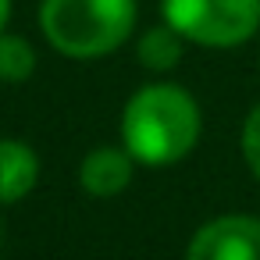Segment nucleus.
<instances>
[{"mask_svg": "<svg viewBox=\"0 0 260 260\" xmlns=\"http://www.w3.org/2000/svg\"><path fill=\"white\" fill-rule=\"evenodd\" d=\"M121 143L146 168H168L189 157L200 143V107L189 89L175 82L136 89L121 111Z\"/></svg>", "mask_w": 260, "mask_h": 260, "instance_id": "1", "label": "nucleus"}, {"mask_svg": "<svg viewBox=\"0 0 260 260\" xmlns=\"http://www.w3.org/2000/svg\"><path fill=\"white\" fill-rule=\"evenodd\" d=\"M136 0H43L40 29L47 43L75 61H93L118 50L136 32Z\"/></svg>", "mask_w": 260, "mask_h": 260, "instance_id": "2", "label": "nucleus"}, {"mask_svg": "<svg viewBox=\"0 0 260 260\" xmlns=\"http://www.w3.org/2000/svg\"><path fill=\"white\" fill-rule=\"evenodd\" d=\"M160 18L196 47L232 50L256 36L260 0H160Z\"/></svg>", "mask_w": 260, "mask_h": 260, "instance_id": "3", "label": "nucleus"}, {"mask_svg": "<svg viewBox=\"0 0 260 260\" xmlns=\"http://www.w3.org/2000/svg\"><path fill=\"white\" fill-rule=\"evenodd\" d=\"M185 260H260V217L224 214L207 221L189 239Z\"/></svg>", "mask_w": 260, "mask_h": 260, "instance_id": "4", "label": "nucleus"}, {"mask_svg": "<svg viewBox=\"0 0 260 260\" xmlns=\"http://www.w3.org/2000/svg\"><path fill=\"white\" fill-rule=\"evenodd\" d=\"M132 168H136V160L128 150L96 146L93 153H86V160L79 168V182L93 196H118L132 182Z\"/></svg>", "mask_w": 260, "mask_h": 260, "instance_id": "5", "label": "nucleus"}, {"mask_svg": "<svg viewBox=\"0 0 260 260\" xmlns=\"http://www.w3.org/2000/svg\"><path fill=\"white\" fill-rule=\"evenodd\" d=\"M40 182V157L29 143L0 139V203L25 200Z\"/></svg>", "mask_w": 260, "mask_h": 260, "instance_id": "6", "label": "nucleus"}, {"mask_svg": "<svg viewBox=\"0 0 260 260\" xmlns=\"http://www.w3.org/2000/svg\"><path fill=\"white\" fill-rule=\"evenodd\" d=\"M182 50H185V40L168 22L146 29L139 36V43H136V57H139V64L146 72H171L182 61Z\"/></svg>", "mask_w": 260, "mask_h": 260, "instance_id": "7", "label": "nucleus"}, {"mask_svg": "<svg viewBox=\"0 0 260 260\" xmlns=\"http://www.w3.org/2000/svg\"><path fill=\"white\" fill-rule=\"evenodd\" d=\"M36 72V50L29 40L0 32V82H25Z\"/></svg>", "mask_w": 260, "mask_h": 260, "instance_id": "8", "label": "nucleus"}, {"mask_svg": "<svg viewBox=\"0 0 260 260\" xmlns=\"http://www.w3.org/2000/svg\"><path fill=\"white\" fill-rule=\"evenodd\" d=\"M239 146H242V160H246V168H249V171H253V178L260 182V104L246 114Z\"/></svg>", "mask_w": 260, "mask_h": 260, "instance_id": "9", "label": "nucleus"}, {"mask_svg": "<svg viewBox=\"0 0 260 260\" xmlns=\"http://www.w3.org/2000/svg\"><path fill=\"white\" fill-rule=\"evenodd\" d=\"M8 18H11V0H0V32L8 29Z\"/></svg>", "mask_w": 260, "mask_h": 260, "instance_id": "10", "label": "nucleus"}, {"mask_svg": "<svg viewBox=\"0 0 260 260\" xmlns=\"http://www.w3.org/2000/svg\"><path fill=\"white\" fill-rule=\"evenodd\" d=\"M0 235H4V228H0Z\"/></svg>", "mask_w": 260, "mask_h": 260, "instance_id": "11", "label": "nucleus"}]
</instances>
